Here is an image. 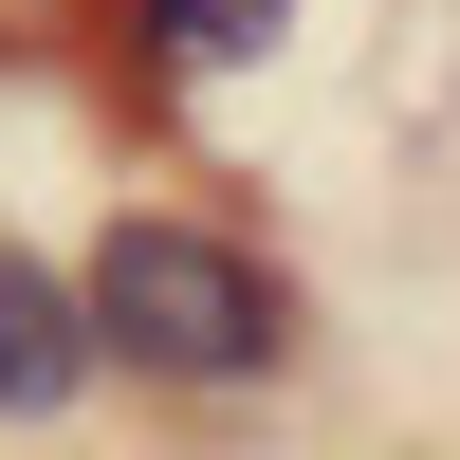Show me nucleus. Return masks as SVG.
Segmentation results:
<instances>
[{"mask_svg": "<svg viewBox=\"0 0 460 460\" xmlns=\"http://www.w3.org/2000/svg\"><path fill=\"white\" fill-rule=\"evenodd\" d=\"M74 368H93V314H74V277H37V258H0V424H56Z\"/></svg>", "mask_w": 460, "mask_h": 460, "instance_id": "obj_2", "label": "nucleus"}, {"mask_svg": "<svg viewBox=\"0 0 460 460\" xmlns=\"http://www.w3.org/2000/svg\"><path fill=\"white\" fill-rule=\"evenodd\" d=\"M74 314H93V350L166 368V387H240V368H277V277H258L240 240H203V221H111L93 277H74Z\"/></svg>", "mask_w": 460, "mask_h": 460, "instance_id": "obj_1", "label": "nucleus"}, {"mask_svg": "<svg viewBox=\"0 0 460 460\" xmlns=\"http://www.w3.org/2000/svg\"><path fill=\"white\" fill-rule=\"evenodd\" d=\"M277 19H295V0H147V37H166L184 74H221V56H277Z\"/></svg>", "mask_w": 460, "mask_h": 460, "instance_id": "obj_3", "label": "nucleus"}]
</instances>
